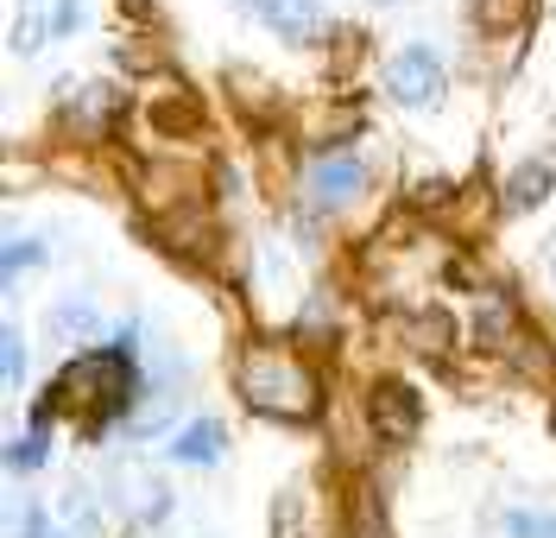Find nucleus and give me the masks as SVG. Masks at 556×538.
Wrapping results in <instances>:
<instances>
[{
    "mask_svg": "<svg viewBox=\"0 0 556 538\" xmlns=\"http://www.w3.org/2000/svg\"><path fill=\"white\" fill-rule=\"evenodd\" d=\"M51 399H58V412H70L89 437H102L114 418H127V412H134V399H139L134 329H127V342H114V349H83V355L58 374Z\"/></svg>",
    "mask_w": 556,
    "mask_h": 538,
    "instance_id": "1",
    "label": "nucleus"
},
{
    "mask_svg": "<svg viewBox=\"0 0 556 538\" xmlns=\"http://www.w3.org/2000/svg\"><path fill=\"white\" fill-rule=\"evenodd\" d=\"M235 387H241V399L253 412L285 418V425H304V418L323 412V387L291 349H247L241 367H235Z\"/></svg>",
    "mask_w": 556,
    "mask_h": 538,
    "instance_id": "2",
    "label": "nucleus"
},
{
    "mask_svg": "<svg viewBox=\"0 0 556 538\" xmlns=\"http://www.w3.org/2000/svg\"><path fill=\"white\" fill-rule=\"evenodd\" d=\"M386 96L399 108H430L443 96V58L424 51V45H405V51L386 64Z\"/></svg>",
    "mask_w": 556,
    "mask_h": 538,
    "instance_id": "3",
    "label": "nucleus"
},
{
    "mask_svg": "<svg viewBox=\"0 0 556 538\" xmlns=\"http://www.w3.org/2000/svg\"><path fill=\"white\" fill-rule=\"evenodd\" d=\"M247 20H260L273 38H291V45H316L329 33V7L323 0H241Z\"/></svg>",
    "mask_w": 556,
    "mask_h": 538,
    "instance_id": "4",
    "label": "nucleus"
},
{
    "mask_svg": "<svg viewBox=\"0 0 556 538\" xmlns=\"http://www.w3.org/2000/svg\"><path fill=\"white\" fill-rule=\"evenodd\" d=\"M367 412H374V430H380L386 443H412L417 425H424V405H417V393L405 380H380Z\"/></svg>",
    "mask_w": 556,
    "mask_h": 538,
    "instance_id": "5",
    "label": "nucleus"
},
{
    "mask_svg": "<svg viewBox=\"0 0 556 538\" xmlns=\"http://www.w3.org/2000/svg\"><path fill=\"white\" fill-rule=\"evenodd\" d=\"M367 190V165L354 159V152H329V159H316L311 165V197L323 210H342Z\"/></svg>",
    "mask_w": 556,
    "mask_h": 538,
    "instance_id": "6",
    "label": "nucleus"
},
{
    "mask_svg": "<svg viewBox=\"0 0 556 538\" xmlns=\"http://www.w3.org/2000/svg\"><path fill=\"white\" fill-rule=\"evenodd\" d=\"M222 450H228V430L215 425V418H197V425H177V430H172V443H165V456H172V463H190V468L222 463Z\"/></svg>",
    "mask_w": 556,
    "mask_h": 538,
    "instance_id": "7",
    "label": "nucleus"
},
{
    "mask_svg": "<svg viewBox=\"0 0 556 538\" xmlns=\"http://www.w3.org/2000/svg\"><path fill=\"white\" fill-rule=\"evenodd\" d=\"M58 7H64V0H20V20H13V51H38L45 38H58Z\"/></svg>",
    "mask_w": 556,
    "mask_h": 538,
    "instance_id": "8",
    "label": "nucleus"
},
{
    "mask_svg": "<svg viewBox=\"0 0 556 538\" xmlns=\"http://www.w3.org/2000/svg\"><path fill=\"white\" fill-rule=\"evenodd\" d=\"M102 317H96V304L89 298H64L58 311H51V336H64V342H83V336H96Z\"/></svg>",
    "mask_w": 556,
    "mask_h": 538,
    "instance_id": "9",
    "label": "nucleus"
},
{
    "mask_svg": "<svg viewBox=\"0 0 556 538\" xmlns=\"http://www.w3.org/2000/svg\"><path fill=\"white\" fill-rule=\"evenodd\" d=\"M531 7L538 0H475V20H481V33H519Z\"/></svg>",
    "mask_w": 556,
    "mask_h": 538,
    "instance_id": "10",
    "label": "nucleus"
},
{
    "mask_svg": "<svg viewBox=\"0 0 556 538\" xmlns=\"http://www.w3.org/2000/svg\"><path fill=\"white\" fill-rule=\"evenodd\" d=\"M506 538H556V513H544V506H513L506 513Z\"/></svg>",
    "mask_w": 556,
    "mask_h": 538,
    "instance_id": "11",
    "label": "nucleus"
},
{
    "mask_svg": "<svg viewBox=\"0 0 556 538\" xmlns=\"http://www.w3.org/2000/svg\"><path fill=\"white\" fill-rule=\"evenodd\" d=\"M544 197H551V172H544V165H525L519 178H513V197H506V203H513V210H531V203H544Z\"/></svg>",
    "mask_w": 556,
    "mask_h": 538,
    "instance_id": "12",
    "label": "nucleus"
},
{
    "mask_svg": "<svg viewBox=\"0 0 556 538\" xmlns=\"http://www.w3.org/2000/svg\"><path fill=\"white\" fill-rule=\"evenodd\" d=\"M7 526H13V538H58L51 533V513L38 501H13V520H7Z\"/></svg>",
    "mask_w": 556,
    "mask_h": 538,
    "instance_id": "13",
    "label": "nucleus"
},
{
    "mask_svg": "<svg viewBox=\"0 0 556 538\" xmlns=\"http://www.w3.org/2000/svg\"><path fill=\"white\" fill-rule=\"evenodd\" d=\"M0 361H7V387H20V380H26V336H20L13 323L0 329Z\"/></svg>",
    "mask_w": 556,
    "mask_h": 538,
    "instance_id": "14",
    "label": "nucleus"
},
{
    "mask_svg": "<svg viewBox=\"0 0 556 538\" xmlns=\"http://www.w3.org/2000/svg\"><path fill=\"white\" fill-rule=\"evenodd\" d=\"M152 121H159V127H165V134H177V127H197V102H190V96H184V102H159L152 108Z\"/></svg>",
    "mask_w": 556,
    "mask_h": 538,
    "instance_id": "15",
    "label": "nucleus"
},
{
    "mask_svg": "<svg viewBox=\"0 0 556 538\" xmlns=\"http://www.w3.org/2000/svg\"><path fill=\"white\" fill-rule=\"evenodd\" d=\"M26 260H45V248H38V241H26V235H13V241H7V279H20V273H26Z\"/></svg>",
    "mask_w": 556,
    "mask_h": 538,
    "instance_id": "16",
    "label": "nucleus"
},
{
    "mask_svg": "<svg viewBox=\"0 0 556 538\" xmlns=\"http://www.w3.org/2000/svg\"><path fill=\"white\" fill-rule=\"evenodd\" d=\"M7 463H13V468H38V463H45V430H26V437L7 450Z\"/></svg>",
    "mask_w": 556,
    "mask_h": 538,
    "instance_id": "17",
    "label": "nucleus"
}]
</instances>
